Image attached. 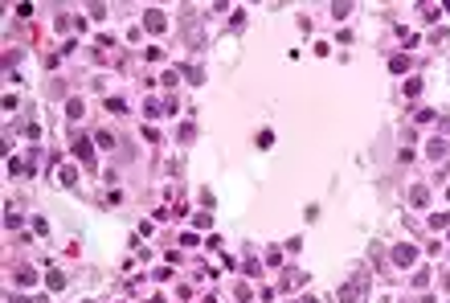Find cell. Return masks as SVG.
Instances as JSON below:
<instances>
[{"instance_id": "cell-1", "label": "cell", "mask_w": 450, "mask_h": 303, "mask_svg": "<svg viewBox=\"0 0 450 303\" xmlns=\"http://www.w3.org/2000/svg\"><path fill=\"white\" fill-rule=\"evenodd\" d=\"M365 299H369V270L356 266L352 279L340 287V303H365Z\"/></svg>"}, {"instance_id": "cell-2", "label": "cell", "mask_w": 450, "mask_h": 303, "mask_svg": "<svg viewBox=\"0 0 450 303\" xmlns=\"http://www.w3.org/2000/svg\"><path fill=\"white\" fill-rule=\"evenodd\" d=\"M143 25H147V29H152V33H160V29L168 25V17H164L160 9H147V13H143Z\"/></svg>"}, {"instance_id": "cell-3", "label": "cell", "mask_w": 450, "mask_h": 303, "mask_svg": "<svg viewBox=\"0 0 450 303\" xmlns=\"http://www.w3.org/2000/svg\"><path fill=\"white\" fill-rule=\"evenodd\" d=\"M74 156H78L82 164H90V168H95V147H90L86 139H78V143H74Z\"/></svg>"}, {"instance_id": "cell-4", "label": "cell", "mask_w": 450, "mask_h": 303, "mask_svg": "<svg viewBox=\"0 0 450 303\" xmlns=\"http://www.w3.org/2000/svg\"><path fill=\"white\" fill-rule=\"evenodd\" d=\"M413 258H417V250H413V246H397V250H393V262H397V266H409Z\"/></svg>"}, {"instance_id": "cell-5", "label": "cell", "mask_w": 450, "mask_h": 303, "mask_svg": "<svg viewBox=\"0 0 450 303\" xmlns=\"http://www.w3.org/2000/svg\"><path fill=\"white\" fill-rule=\"evenodd\" d=\"M17 283H21V287H33V283H37V270H33V266H21V270H17Z\"/></svg>"}, {"instance_id": "cell-6", "label": "cell", "mask_w": 450, "mask_h": 303, "mask_svg": "<svg viewBox=\"0 0 450 303\" xmlns=\"http://www.w3.org/2000/svg\"><path fill=\"white\" fill-rule=\"evenodd\" d=\"M57 180H62V185H74V180H78V172H74L70 164H62V168H57Z\"/></svg>"}, {"instance_id": "cell-7", "label": "cell", "mask_w": 450, "mask_h": 303, "mask_svg": "<svg viewBox=\"0 0 450 303\" xmlns=\"http://www.w3.org/2000/svg\"><path fill=\"white\" fill-rule=\"evenodd\" d=\"M348 13H352V5H348V0H336V5H332V17H336V21H344Z\"/></svg>"}, {"instance_id": "cell-8", "label": "cell", "mask_w": 450, "mask_h": 303, "mask_svg": "<svg viewBox=\"0 0 450 303\" xmlns=\"http://www.w3.org/2000/svg\"><path fill=\"white\" fill-rule=\"evenodd\" d=\"M409 197H413V205H426V201H430V189H426V185H417Z\"/></svg>"}, {"instance_id": "cell-9", "label": "cell", "mask_w": 450, "mask_h": 303, "mask_svg": "<svg viewBox=\"0 0 450 303\" xmlns=\"http://www.w3.org/2000/svg\"><path fill=\"white\" fill-rule=\"evenodd\" d=\"M66 115H70V119H82V99H70V103H66Z\"/></svg>"}, {"instance_id": "cell-10", "label": "cell", "mask_w": 450, "mask_h": 303, "mask_svg": "<svg viewBox=\"0 0 450 303\" xmlns=\"http://www.w3.org/2000/svg\"><path fill=\"white\" fill-rule=\"evenodd\" d=\"M389 66H393L397 74H405V70H409V57H405V53H397V57H393V62H389Z\"/></svg>"}, {"instance_id": "cell-11", "label": "cell", "mask_w": 450, "mask_h": 303, "mask_svg": "<svg viewBox=\"0 0 450 303\" xmlns=\"http://www.w3.org/2000/svg\"><path fill=\"white\" fill-rule=\"evenodd\" d=\"M49 287H53V291L66 287V275H62V270H53V275H49Z\"/></svg>"}, {"instance_id": "cell-12", "label": "cell", "mask_w": 450, "mask_h": 303, "mask_svg": "<svg viewBox=\"0 0 450 303\" xmlns=\"http://www.w3.org/2000/svg\"><path fill=\"white\" fill-rule=\"evenodd\" d=\"M442 152H446V139H434V143H430V156L438 160V156H442Z\"/></svg>"}, {"instance_id": "cell-13", "label": "cell", "mask_w": 450, "mask_h": 303, "mask_svg": "<svg viewBox=\"0 0 450 303\" xmlns=\"http://www.w3.org/2000/svg\"><path fill=\"white\" fill-rule=\"evenodd\" d=\"M442 17V5H426V21H438Z\"/></svg>"}, {"instance_id": "cell-14", "label": "cell", "mask_w": 450, "mask_h": 303, "mask_svg": "<svg viewBox=\"0 0 450 303\" xmlns=\"http://www.w3.org/2000/svg\"><path fill=\"white\" fill-rule=\"evenodd\" d=\"M99 147H115V135L111 131H99Z\"/></svg>"}, {"instance_id": "cell-15", "label": "cell", "mask_w": 450, "mask_h": 303, "mask_svg": "<svg viewBox=\"0 0 450 303\" xmlns=\"http://www.w3.org/2000/svg\"><path fill=\"white\" fill-rule=\"evenodd\" d=\"M147 303H168V299H164V295H156V299H147Z\"/></svg>"}, {"instance_id": "cell-16", "label": "cell", "mask_w": 450, "mask_h": 303, "mask_svg": "<svg viewBox=\"0 0 450 303\" xmlns=\"http://www.w3.org/2000/svg\"><path fill=\"white\" fill-rule=\"evenodd\" d=\"M303 303H319V299H303Z\"/></svg>"}]
</instances>
